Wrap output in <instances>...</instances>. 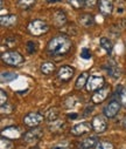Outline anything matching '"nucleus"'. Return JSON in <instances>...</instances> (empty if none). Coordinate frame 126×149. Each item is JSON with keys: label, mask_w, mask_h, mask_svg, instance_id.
Wrapping results in <instances>:
<instances>
[{"label": "nucleus", "mask_w": 126, "mask_h": 149, "mask_svg": "<svg viewBox=\"0 0 126 149\" xmlns=\"http://www.w3.org/2000/svg\"><path fill=\"white\" fill-rule=\"evenodd\" d=\"M27 51L29 53H34L35 52V44L33 41H28L27 42Z\"/></svg>", "instance_id": "nucleus-33"}, {"label": "nucleus", "mask_w": 126, "mask_h": 149, "mask_svg": "<svg viewBox=\"0 0 126 149\" xmlns=\"http://www.w3.org/2000/svg\"><path fill=\"white\" fill-rule=\"evenodd\" d=\"M88 73H82L81 75L78 77V79L76 80V84H75V89L77 91H81L83 89V87H85L87 86V82H88Z\"/></svg>", "instance_id": "nucleus-19"}, {"label": "nucleus", "mask_w": 126, "mask_h": 149, "mask_svg": "<svg viewBox=\"0 0 126 149\" xmlns=\"http://www.w3.org/2000/svg\"><path fill=\"white\" fill-rule=\"evenodd\" d=\"M0 96H1V99H0V104H5L7 102V93L5 91L1 89V92H0Z\"/></svg>", "instance_id": "nucleus-31"}, {"label": "nucleus", "mask_w": 126, "mask_h": 149, "mask_svg": "<svg viewBox=\"0 0 126 149\" xmlns=\"http://www.w3.org/2000/svg\"><path fill=\"white\" fill-rule=\"evenodd\" d=\"M69 118H71V119H75V118H77V114H69Z\"/></svg>", "instance_id": "nucleus-36"}, {"label": "nucleus", "mask_w": 126, "mask_h": 149, "mask_svg": "<svg viewBox=\"0 0 126 149\" xmlns=\"http://www.w3.org/2000/svg\"><path fill=\"white\" fill-rule=\"evenodd\" d=\"M106 68V72L110 74V75L112 77V78H114V79H118L119 77H120V74H121V70H120V68L117 66V65H109V67H105Z\"/></svg>", "instance_id": "nucleus-21"}, {"label": "nucleus", "mask_w": 126, "mask_h": 149, "mask_svg": "<svg viewBox=\"0 0 126 149\" xmlns=\"http://www.w3.org/2000/svg\"><path fill=\"white\" fill-rule=\"evenodd\" d=\"M109 94H110V87H109V86L102 87L101 89H98L97 92H95V94H94L92 97H91V101H92V103H95V104L102 103L103 101L106 100V97L109 96Z\"/></svg>", "instance_id": "nucleus-11"}, {"label": "nucleus", "mask_w": 126, "mask_h": 149, "mask_svg": "<svg viewBox=\"0 0 126 149\" xmlns=\"http://www.w3.org/2000/svg\"><path fill=\"white\" fill-rule=\"evenodd\" d=\"M59 111H60V110H59L56 107L50 108V109H48V110H47V113H46V116H45V118H46L49 122L55 121V120H57V119H59V115H60Z\"/></svg>", "instance_id": "nucleus-22"}, {"label": "nucleus", "mask_w": 126, "mask_h": 149, "mask_svg": "<svg viewBox=\"0 0 126 149\" xmlns=\"http://www.w3.org/2000/svg\"><path fill=\"white\" fill-rule=\"evenodd\" d=\"M56 69L55 65L53 62H43L41 65V72L45 74V75H50L52 73H54Z\"/></svg>", "instance_id": "nucleus-20"}, {"label": "nucleus", "mask_w": 126, "mask_h": 149, "mask_svg": "<svg viewBox=\"0 0 126 149\" xmlns=\"http://www.w3.org/2000/svg\"><path fill=\"white\" fill-rule=\"evenodd\" d=\"M43 136V129L39 128V127H34L33 129L28 130L25 135H23V140L26 143H36L41 140V137Z\"/></svg>", "instance_id": "nucleus-6"}, {"label": "nucleus", "mask_w": 126, "mask_h": 149, "mask_svg": "<svg viewBox=\"0 0 126 149\" xmlns=\"http://www.w3.org/2000/svg\"><path fill=\"white\" fill-rule=\"evenodd\" d=\"M101 46H102L103 49H105L107 53H111L112 49H113V45H112V42H111L107 38H105V36H103V38L101 39Z\"/></svg>", "instance_id": "nucleus-23"}, {"label": "nucleus", "mask_w": 126, "mask_h": 149, "mask_svg": "<svg viewBox=\"0 0 126 149\" xmlns=\"http://www.w3.org/2000/svg\"><path fill=\"white\" fill-rule=\"evenodd\" d=\"M0 149H13V142L11 141V139L1 136V141H0Z\"/></svg>", "instance_id": "nucleus-25"}, {"label": "nucleus", "mask_w": 126, "mask_h": 149, "mask_svg": "<svg viewBox=\"0 0 126 149\" xmlns=\"http://www.w3.org/2000/svg\"><path fill=\"white\" fill-rule=\"evenodd\" d=\"M18 78V75L15 73H11V72H4L1 74V82H10V81H13Z\"/></svg>", "instance_id": "nucleus-24"}, {"label": "nucleus", "mask_w": 126, "mask_h": 149, "mask_svg": "<svg viewBox=\"0 0 126 149\" xmlns=\"http://www.w3.org/2000/svg\"><path fill=\"white\" fill-rule=\"evenodd\" d=\"M96 1H97V0H85V6L91 8V7H94V6H95Z\"/></svg>", "instance_id": "nucleus-34"}, {"label": "nucleus", "mask_w": 126, "mask_h": 149, "mask_svg": "<svg viewBox=\"0 0 126 149\" xmlns=\"http://www.w3.org/2000/svg\"><path fill=\"white\" fill-rule=\"evenodd\" d=\"M53 20H54V24L57 27H62L67 22V15L63 11H56L53 14Z\"/></svg>", "instance_id": "nucleus-16"}, {"label": "nucleus", "mask_w": 126, "mask_h": 149, "mask_svg": "<svg viewBox=\"0 0 126 149\" xmlns=\"http://www.w3.org/2000/svg\"><path fill=\"white\" fill-rule=\"evenodd\" d=\"M35 1H36V0H19L18 5L22 10H28V8H30L35 4Z\"/></svg>", "instance_id": "nucleus-26"}, {"label": "nucleus", "mask_w": 126, "mask_h": 149, "mask_svg": "<svg viewBox=\"0 0 126 149\" xmlns=\"http://www.w3.org/2000/svg\"><path fill=\"white\" fill-rule=\"evenodd\" d=\"M74 73H75V69H74L72 67H70V66H68V65H64V66H62V67L59 69V72H57V78H59L61 81H63V82H68V81H70V80L72 79Z\"/></svg>", "instance_id": "nucleus-10"}, {"label": "nucleus", "mask_w": 126, "mask_h": 149, "mask_svg": "<svg viewBox=\"0 0 126 149\" xmlns=\"http://www.w3.org/2000/svg\"><path fill=\"white\" fill-rule=\"evenodd\" d=\"M106 116L105 115H96L94 119H92V128L96 133L98 134H102L104 133L106 129H107V122H106Z\"/></svg>", "instance_id": "nucleus-8"}, {"label": "nucleus", "mask_w": 126, "mask_h": 149, "mask_svg": "<svg viewBox=\"0 0 126 149\" xmlns=\"http://www.w3.org/2000/svg\"><path fill=\"white\" fill-rule=\"evenodd\" d=\"M95 149H114V146L109 141H101L96 144Z\"/></svg>", "instance_id": "nucleus-27"}, {"label": "nucleus", "mask_w": 126, "mask_h": 149, "mask_svg": "<svg viewBox=\"0 0 126 149\" xmlns=\"http://www.w3.org/2000/svg\"><path fill=\"white\" fill-rule=\"evenodd\" d=\"M123 126L126 128V116H125V118H124V120H123Z\"/></svg>", "instance_id": "nucleus-37"}, {"label": "nucleus", "mask_w": 126, "mask_h": 149, "mask_svg": "<svg viewBox=\"0 0 126 149\" xmlns=\"http://www.w3.org/2000/svg\"><path fill=\"white\" fill-rule=\"evenodd\" d=\"M52 149H69L68 147H64V146H57V147H54Z\"/></svg>", "instance_id": "nucleus-35"}, {"label": "nucleus", "mask_w": 126, "mask_h": 149, "mask_svg": "<svg viewBox=\"0 0 126 149\" xmlns=\"http://www.w3.org/2000/svg\"><path fill=\"white\" fill-rule=\"evenodd\" d=\"M78 21H79L81 26L84 27V28H89V27H91V26L95 25V19H94V17H92L91 14H89V13H83V14H81L79 18H78Z\"/></svg>", "instance_id": "nucleus-14"}, {"label": "nucleus", "mask_w": 126, "mask_h": 149, "mask_svg": "<svg viewBox=\"0 0 126 149\" xmlns=\"http://www.w3.org/2000/svg\"><path fill=\"white\" fill-rule=\"evenodd\" d=\"M1 60L4 61V63H6L8 66L17 67L23 62V56L15 51H7V52L3 53Z\"/></svg>", "instance_id": "nucleus-3"}, {"label": "nucleus", "mask_w": 126, "mask_h": 149, "mask_svg": "<svg viewBox=\"0 0 126 149\" xmlns=\"http://www.w3.org/2000/svg\"><path fill=\"white\" fill-rule=\"evenodd\" d=\"M49 31V26L46 21L43 20H40V19H36V20H33L29 22L28 25V32L34 35V36H40V35H43L46 34L47 32Z\"/></svg>", "instance_id": "nucleus-2"}, {"label": "nucleus", "mask_w": 126, "mask_h": 149, "mask_svg": "<svg viewBox=\"0 0 126 149\" xmlns=\"http://www.w3.org/2000/svg\"><path fill=\"white\" fill-rule=\"evenodd\" d=\"M3 136L11 140L19 139L21 136V129L19 127H7L3 130Z\"/></svg>", "instance_id": "nucleus-13"}, {"label": "nucleus", "mask_w": 126, "mask_h": 149, "mask_svg": "<svg viewBox=\"0 0 126 149\" xmlns=\"http://www.w3.org/2000/svg\"><path fill=\"white\" fill-rule=\"evenodd\" d=\"M81 58L82 59H85V60L91 59V52H90V49L89 48H83L81 51Z\"/></svg>", "instance_id": "nucleus-30"}, {"label": "nucleus", "mask_w": 126, "mask_h": 149, "mask_svg": "<svg viewBox=\"0 0 126 149\" xmlns=\"http://www.w3.org/2000/svg\"><path fill=\"white\" fill-rule=\"evenodd\" d=\"M120 107H121V102H120V101H116V100H113V101L109 102V103L104 107V109H103V114H104L106 118L112 119V118H114V116L119 113Z\"/></svg>", "instance_id": "nucleus-7"}, {"label": "nucleus", "mask_w": 126, "mask_h": 149, "mask_svg": "<svg viewBox=\"0 0 126 149\" xmlns=\"http://www.w3.org/2000/svg\"><path fill=\"white\" fill-rule=\"evenodd\" d=\"M13 109H14V107H13L11 103L6 102L5 104L1 106V109H0V111H1L3 115H4V114H11L12 111H13Z\"/></svg>", "instance_id": "nucleus-28"}, {"label": "nucleus", "mask_w": 126, "mask_h": 149, "mask_svg": "<svg viewBox=\"0 0 126 149\" xmlns=\"http://www.w3.org/2000/svg\"><path fill=\"white\" fill-rule=\"evenodd\" d=\"M105 80L102 75H97V74H94V75H90L87 82V91L88 92H97L98 89H101L102 87H104Z\"/></svg>", "instance_id": "nucleus-4"}, {"label": "nucleus", "mask_w": 126, "mask_h": 149, "mask_svg": "<svg viewBox=\"0 0 126 149\" xmlns=\"http://www.w3.org/2000/svg\"><path fill=\"white\" fill-rule=\"evenodd\" d=\"M120 102H121V104L124 107H126V87L120 93Z\"/></svg>", "instance_id": "nucleus-32"}, {"label": "nucleus", "mask_w": 126, "mask_h": 149, "mask_svg": "<svg viewBox=\"0 0 126 149\" xmlns=\"http://www.w3.org/2000/svg\"><path fill=\"white\" fill-rule=\"evenodd\" d=\"M56 1H61V0H48V3H56Z\"/></svg>", "instance_id": "nucleus-38"}, {"label": "nucleus", "mask_w": 126, "mask_h": 149, "mask_svg": "<svg viewBox=\"0 0 126 149\" xmlns=\"http://www.w3.org/2000/svg\"><path fill=\"white\" fill-rule=\"evenodd\" d=\"M65 127V122L64 121H61V120H55V121H52L50 125H49V130L52 133H61Z\"/></svg>", "instance_id": "nucleus-18"}, {"label": "nucleus", "mask_w": 126, "mask_h": 149, "mask_svg": "<svg viewBox=\"0 0 126 149\" xmlns=\"http://www.w3.org/2000/svg\"><path fill=\"white\" fill-rule=\"evenodd\" d=\"M69 3L76 10H78V8L83 7V6H85V0H69Z\"/></svg>", "instance_id": "nucleus-29"}, {"label": "nucleus", "mask_w": 126, "mask_h": 149, "mask_svg": "<svg viewBox=\"0 0 126 149\" xmlns=\"http://www.w3.org/2000/svg\"><path fill=\"white\" fill-rule=\"evenodd\" d=\"M17 15L14 14H8V15H1V19H0V24H1L3 27H11L13 25L17 24Z\"/></svg>", "instance_id": "nucleus-17"}, {"label": "nucleus", "mask_w": 126, "mask_h": 149, "mask_svg": "<svg viewBox=\"0 0 126 149\" xmlns=\"http://www.w3.org/2000/svg\"><path fill=\"white\" fill-rule=\"evenodd\" d=\"M71 47H72V42L67 35H57L48 42L47 51L50 55L62 56L69 53Z\"/></svg>", "instance_id": "nucleus-1"}, {"label": "nucleus", "mask_w": 126, "mask_h": 149, "mask_svg": "<svg viewBox=\"0 0 126 149\" xmlns=\"http://www.w3.org/2000/svg\"><path fill=\"white\" fill-rule=\"evenodd\" d=\"M46 118L40 114V113H28L25 118H23V123L27 127L34 128V127H39L42 122H43Z\"/></svg>", "instance_id": "nucleus-5"}, {"label": "nucleus", "mask_w": 126, "mask_h": 149, "mask_svg": "<svg viewBox=\"0 0 126 149\" xmlns=\"http://www.w3.org/2000/svg\"><path fill=\"white\" fill-rule=\"evenodd\" d=\"M97 143H98V139L96 136H90V137L82 140L78 144V148L79 149H91V148L96 147Z\"/></svg>", "instance_id": "nucleus-15"}, {"label": "nucleus", "mask_w": 126, "mask_h": 149, "mask_svg": "<svg viewBox=\"0 0 126 149\" xmlns=\"http://www.w3.org/2000/svg\"><path fill=\"white\" fill-rule=\"evenodd\" d=\"M98 8L103 15H110L113 11V0H98Z\"/></svg>", "instance_id": "nucleus-12"}, {"label": "nucleus", "mask_w": 126, "mask_h": 149, "mask_svg": "<svg viewBox=\"0 0 126 149\" xmlns=\"http://www.w3.org/2000/svg\"><path fill=\"white\" fill-rule=\"evenodd\" d=\"M91 129H94L91 123H89V122H81V123L74 126V127L71 128L70 133H71L74 136H82V135H84V134L90 133Z\"/></svg>", "instance_id": "nucleus-9"}]
</instances>
